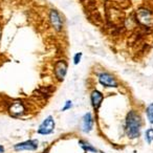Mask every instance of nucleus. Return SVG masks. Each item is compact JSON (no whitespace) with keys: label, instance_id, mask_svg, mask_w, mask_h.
Wrapping results in <instances>:
<instances>
[{"label":"nucleus","instance_id":"obj_2","mask_svg":"<svg viewBox=\"0 0 153 153\" xmlns=\"http://www.w3.org/2000/svg\"><path fill=\"white\" fill-rule=\"evenodd\" d=\"M55 126H56L55 120H53V117L51 115H49L39 126L38 133L41 134V135H47V134L53 133V130H55Z\"/></svg>","mask_w":153,"mask_h":153},{"label":"nucleus","instance_id":"obj_14","mask_svg":"<svg viewBox=\"0 0 153 153\" xmlns=\"http://www.w3.org/2000/svg\"><path fill=\"white\" fill-rule=\"evenodd\" d=\"M81 58H82V53H76L74 57V63L76 65H78L80 63V61H81Z\"/></svg>","mask_w":153,"mask_h":153},{"label":"nucleus","instance_id":"obj_7","mask_svg":"<svg viewBox=\"0 0 153 153\" xmlns=\"http://www.w3.org/2000/svg\"><path fill=\"white\" fill-rule=\"evenodd\" d=\"M103 99H104V96L101 91L99 90H94L90 94V100H91V105L94 107V110H98L100 108L101 104L103 102Z\"/></svg>","mask_w":153,"mask_h":153},{"label":"nucleus","instance_id":"obj_5","mask_svg":"<svg viewBox=\"0 0 153 153\" xmlns=\"http://www.w3.org/2000/svg\"><path fill=\"white\" fill-rule=\"evenodd\" d=\"M67 72V63L65 61H58L55 66V74L59 81H63Z\"/></svg>","mask_w":153,"mask_h":153},{"label":"nucleus","instance_id":"obj_15","mask_svg":"<svg viewBox=\"0 0 153 153\" xmlns=\"http://www.w3.org/2000/svg\"><path fill=\"white\" fill-rule=\"evenodd\" d=\"M72 107V102L71 101H66L65 102V105L63 106V108L61 109V111H66V110H68V109H70Z\"/></svg>","mask_w":153,"mask_h":153},{"label":"nucleus","instance_id":"obj_4","mask_svg":"<svg viewBox=\"0 0 153 153\" xmlns=\"http://www.w3.org/2000/svg\"><path fill=\"white\" fill-rule=\"evenodd\" d=\"M39 142L37 140H28L25 142L19 143L14 146L16 151H35L38 149Z\"/></svg>","mask_w":153,"mask_h":153},{"label":"nucleus","instance_id":"obj_12","mask_svg":"<svg viewBox=\"0 0 153 153\" xmlns=\"http://www.w3.org/2000/svg\"><path fill=\"white\" fill-rule=\"evenodd\" d=\"M146 114H147V119H148L149 123L153 125V103L149 104L146 108Z\"/></svg>","mask_w":153,"mask_h":153},{"label":"nucleus","instance_id":"obj_3","mask_svg":"<svg viewBox=\"0 0 153 153\" xmlns=\"http://www.w3.org/2000/svg\"><path fill=\"white\" fill-rule=\"evenodd\" d=\"M99 82L102 86L104 87H111V88H117L119 86L117 80L114 79V76H111L108 72H101L99 74Z\"/></svg>","mask_w":153,"mask_h":153},{"label":"nucleus","instance_id":"obj_11","mask_svg":"<svg viewBox=\"0 0 153 153\" xmlns=\"http://www.w3.org/2000/svg\"><path fill=\"white\" fill-rule=\"evenodd\" d=\"M79 144L81 146V148L83 149L85 152H92V153H98L99 151L94 148L92 145H90L89 143L87 142H84V140H79Z\"/></svg>","mask_w":153,"mask_h":153},{"label":"nucleus","instance_id":"obj_10","mask_svg":"<svg viewBox=\"0 0 153 153\" xmlns=\"http://www.w3.org/2000/svg\"><path fill=\"white\" fill-rule=\"evenodd\" d=\"M10 111L14 117H18V115L23 114L24 112V107L20 102H15L12 104V106L10 107Z\"/></svg>","mask_w":153,"mask_h":153},{"label":"nucleus","instance_id":"obj_6","mask_svg":"<svg viewBox=\"0 0 153 153\" xmlns=\"http://www.w3.org/2000/svg\"><path fill=\"white\" fill-rule=\"evenodd\" d=\"M94 129V117L91 112H87L84 114L82 120V130L84 133H89Z\"/></svg>","mask_w":153,"mask_h":153},{"label":"nucleus","instance_id":"obj_1","mask_svg":"<svg viewBox=\"0 0 153 153\" xmlns=\"http://www.w3.org/2000/svg\"><path fill=\"white\" fill-rule=\"evenodd\" d=\"M142 125L143 122L140 119V115L134 110L129 111L125 121V131L128 137L131 140L137 138L140 134Z\"/></svg>","mask_w":153,"mask_h":153},{"label":"nucleus","instance_id":"obj_13","mask_svg":"<svg viewBox=\"0 0 153 153\" xmlns=\"http://www.w3.org/2000/svg\"><path fill=\"white\" fill-rule=\"evenodd\" d=\"M145 140L148 144H151L153 142V128H149L146 130V133H145Z\"/></svg>","mask_w":153,"mask_h":153},{"label":"nucleus","instance_id":"obj_9","mask_svg":"<svg viewBox=\"0 0 153 153\" xmlns=\"http://www.w3.org/2000/svg\"><path fill=\"white\" fill-rule=\"evenodd\" d=\"M136 16H137L138 21L142 24H144V25H149L151 23V18H152L151 17V14L148 11H146V10H140L137 12V14H136Z\"/></svg>","mask_w":153,"mask_h":153},{"label":"nucleus","instance_id":"obj_8","mask_svg":"<svg viewBox=\"0 0 153 153\" xmlns=\"http://www.w3.org/2000/svg\"><path fill=\"white\" fill-rule=\"evenodd\" d=\"M49 19H51V25L53 26V28H55L57 32H60V30H62L63 23H62L61 17H60V15L58 14V12L51 11V14H49Z\"/></svg>","mask_w":153,"mask_h":153},{"label":"nucleus","instance_id":"obj_16","mask_svg":"<svg viewBox=\"0 0 153 153\" xmlns=\"http://www.w3.org/2000/svg\"><path fill=\"white\" fill-rule=\"evenodd\" d=\"M4 152V148L2 146H0V153H3Z\"/></svg>","mask_w":153,"mask_h":153}]
</instances>
